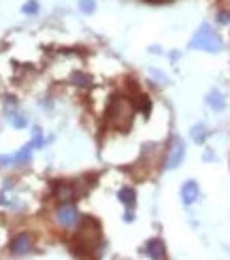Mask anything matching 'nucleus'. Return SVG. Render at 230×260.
<instances>
[{
    "label": "nucleus",
    "mask_w": 230,
    "mask_h": 260,
    "mask_svg": "<svg viewBox=\"0 0 230 260\" xmlns=\"http://www.w3.org/2000/svg\"><path fill=\"white\" fill-rule=\"evenodd\" d=\"M105 120L111 122L113 128L126 133V130L133 126V105H130L124 96L113 94L105 109Z\"/></svg>",
    "instance_id": "nucleus-1"
},
{
    "label": "nucleus",
    "mask_w": 230,
    "mask_h": 260,
    "mask_svg": "<svg viewBox=\"0 0 230 260\" xmlns=\"http://www.w3.org/2000/svg\"><path fill=\"white\" fill-rule=\"evenodd\" d=\"M190 49H201L207 53H220L224 49V43H222L220 35H217L209 24H201L190 41Z\"/></svg>",
    "instance_id": "nucleus-2"
},
{
    "label": "nucleus",
    "mask_w": 230,
    "mask_h": 260,
    "mask_svg": "<svg viewBox=\"0 0 230 260\" xmlns=\"http://www.w3.org/2000/svg\"><path fill=\"white\" fill-rule=\"evenodd\" d=\"M56 222L62 226V229H75V226H79L81 215H79V211H77L75 205L62 203L56 209Z\"/></svg>",
    "instance_id": "nucleus-3"
},
{
    "label": "nucleus",
    "mask_w": 230,
    "mask_h": 260,
    "mask_svg": "<svg viewBox=\"0 0 230 260\" xmlns=\"http://www.w3.org/2000/svg\"><path fill=\"white\" fill-rule=\"evenodd\" d=\"M51 194L60 203H71L77 197V190L71 181H53L51 183Z\"/></svg>",
    "instance_id": "nucleus-4"
},
{
    "label": "nucleus",
    "mask_w": 230,
    "mask_h": 260,
    "mask_svg": "<svg viewBox=\"0 0 230 260\" xmlns=\"http://www.w3.org/2000/svg\"><path fill=\"white\" fill-rule=\"evenodd\" d=\"M35 250V241H32L30 233H19L13 241H11V254L15 256H26Z\"/></svg>",
    "instance_id": "nucleus-5"
},
{
    "label": "nucleus",
    "mask_w": 230,
    "mask_h": 260,
    "mask_svg": "<svg viewBox=\"0 0 230 260\" xmlns=\"http://www.w3.org/2000/svg\"><path fill=\"white\" fill-rule=\"evenodd\" d=\"M185 158V143L179 139V137H175L173 141V145H171V151H169V158H167V169H177L181 162Z\"/></svg>",
    "instance_id": "nucleus-6"
},
{
    "label": "nucleus",
    "mask_w": 230,
    "mask_h": 260,
    "mask_svg": "<svg viewBox=\"0 0 230 260\" xmlns=\"http://www.w3.org/2000/svg\"><path fill=\"white\" fill-rule=\"evenodd\" d=\"M199 197H201L199 183H196L194 179H188L181 186V201H183V205H194L196 201H199Z\"/></svg>",
    "instance_id": "nucleus-7"
},
{
    "label": "nucleus",
    "mask_w": 230,
    "mask_h": 260,
    "mask_svg": "<svg viewBox=\"0 0 230 260\" xmlns=\"http://www.w3.org/2000/svg\"><path fill=\"white\" fill-rule=\"evenodd\" d=\"M149 258H156V260H162L167 258V245H164L162 239H149L145 243V250H143Z\"/></svg>",
    "instance_id": "nucleus-8"
},
{
    "label": "nucleus",
    "mask_w": 230,
    "mask_h": 260,
    "mask_svg": "<svg viewBox=\"0 0 230 260\" xmlns=\"http://www.w3.org/2000/svg\"><path fill=\"white\" fill-rule=\"evenodd\" d=\"M117 201L122 203L124 207L133 209V207H135V203H137V192H135V188H130V186H124L122 190L117 192Z\"/></svg>",
    "instance_id": "nucleus-9"
},
{
    "label": "nucleus",
    "mask_w": 230,
    "mask_h": 260,
    "mask_svg": "<svg viewBox=\"0 0 230 260\" xmlns=\"http://www.w3.org/2000/svg\"><path fill=\"white\" fill-rule=\"evenodd\" d=\"M207 105H209L213 111H224V109H226L224 94H222L220 90H211L209 94H207Z\"/></svg>",
    "instance_id": "nucleus-10"
},
{
    "label": "nucleus",
    "mask_w": 230,
    "mask_h": 260,
    "mask_svg": "<svg viewBox=\"0 0 230 260\" xmlns=\"http://www.w3.org/2000/svg\"><path fill=\"white\" fill-rule=\"evenodd\" d=\"M71 83L75 85V88H90V85H92V77H90V75H85V73L77 71V73L71 75Z\"/></svg>",
    "instance_id": "nucleus-11"
},
{
    "label": "nucleus",
    "mask_w": 230,
    "mask_h": 260,
    "mask_svg": "<svg viewBox=\"0 0 230 260\" xmlns=\"http://www.w3.org/2000/svg\"><path fill=\"white\" fill-rule=\"evenodd\" d=\"M205 139H207V128L203 126V124H196L194 128H192V141L194 143H205Z\"/></svg>",
    "instance_id": "nucleus-12"
},
{
    "label": "nucleus",
    "mask_w": 230,
    "mask_h": 260,
    "mask_svg": "<svg viewBox=\"0 0 230 260\" xmlns=\"http://www.w3.org/2000/svg\"><path fill=\"white\" fill-rule=\"evenodd\" d=\"M79 9H81V13L92 15L96 11V0H79Z\"/></svg>",
    "instance_id": "nucleus-13"
},
{
    "label": "nucleus",
    "mask_w": 230,
    "mask_h": 260,
    "mask_svg": "<svg viewBox=\"0 0 230 260\" xmlns=\"http://www.w3.org/2000/svg\"><path fill=\"white\" fill-rule=\"evenodd\" d=\"M21 13H26V15H37V13H39V3H37V0H28V3L21 7Z\"/></svg>",
    "instance_id": "nucleus-14"
},
{
    "label": "nucleus",
    "mask_w": 230,
    "mask_h": 260,
    "mask_svg": "<svg viewBox=\"0 0 230 260\" xmlns=\"http://www.w3.org/2000/svg\"><path fill=\"white\" fill-rule=\"evenodd\" d=\"M9 122L13 124L15 128H24V126H26V120H24V117H21L19 113H15V111H11V109H9Z\"/></svg>",
    "instance_id": "nucleus-15"
},
{
    "label": "nucleus",
    "mask_w": 230,
    "mask_h": 260,
    "mask_svg": "<svg viewBox=\"0 0 230 260\" xmlns=\"http://www.w3.org/2000/svg\"><path fill=\"white\" fill-rule=\"evenodd\" d=\"M139 109H141V113H143V115H149L151 113V101H149V96H141Z\"/></svg>",
    "instance_id": "nucleus-16"
},
{
    "label": "nucleus",
    "mask_w": 230,
    "mask_h": 260,
    "mask_svg": "<svg viewBox=\"0 0 230 260\" xmlns=\"http://www.w3.org/2000/svg\"><path fill=\"white\" fill-rule=\"evenodd\" d=\"M217 21H220V24H230V13H226V11H222V13L217 15Z\"/></svg>",
    "instance_id": "nucleus-17"
},
{
    "label": "nucleus",
    "mask_w": 230,
    "mask_h": 260,
    "mask_svg": "<svg viewBox=\"0 0 230 260\" xmlns=\"http://www.w3.org/2000/svg\"><path fill=\"white\" fill-rule=\"evenodd\" d=\"M124 222H128V224H130V222H135V213L130 211V209L124 213Z\"/></svg>",
    "instance_id": "nucleus-18"
}]
</instances>
